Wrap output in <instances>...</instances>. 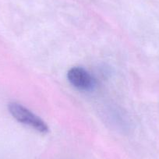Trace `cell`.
Returning <instances> with one entry per match:
<instances>
[{"instance_id":"cell-2","label":"cell","mask_w":159,"mask_h":159,"mask_svg":"<svg viewBox=\"0 0 159 159\" xmlns=\"http://www.w3.org/2000/svg\"><path fill=\"white\" fill-rule=\"evenodd\" d=\"M67 79L74 88L80 91H91L95 84L92 76L86 70L79 66L69 70Z\"/></svg>"},{"instance_id":"cell-1","label":"cell","mask_w":159,"mask_h":159,"mask_svg":"<svg viewBox=\"0 0 159 159\" xmlns=\"http://www.w3.org/2000/svg\"><path fill=\"white\" fill-rule=\"evenodd\" d=\"M8 109L13 117L22 124L30 126L42 134L48 133V126L46 123L20 104L11 102L9 104Z\"/></svg>"}]
</instances>
